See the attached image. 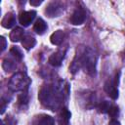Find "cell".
<instances>
[{
	"mask_svg": "<svg viewBox=\"0 0 125 125\" xmlns=\"http://www.w3.org/2000/svg\"><path fill=\"white\" fill-rule=\"evenodd\" d=\"M61 116H62V118L64 120V122H65V123H67V122H68V120L70 119L71 113H70V111H69L67 108H62V113H61Z\"/></svg>",
	"mask_w": 125,
	"mask_h": 125,
	"instance_id": "16",
	"label": "cell"
},
{
	"mask_svg": "<svg viewBox=\"0 0 125 125\" xmlns=\"http://www.w3.org/2000/svg\"><path fill=\"white\" fill-rule=\"evenodd\" d=\"M104 91L106 92V94L112 99V100H116L118 98V89L117 86L114 84V82L112 80H107L104 84Z\"/></svg>",
	"mask_w": 125,
	"mask_h": 125,
	"instance_id": "5",
	"label": "cell"
},
{
	"mask_svg": "<svg viewBox=\"0 0 125 125\" xmlns=\"http://www.w3.org/2000/svg\"><path fill=\"white\" fill-rule=\"evenodd\" d=\"M110 104L107 101H104L102 102L100 104H99V110L100 112H103V113H105V112H108L109 108H110Z\"/></svg>",
	"mask_w": 125,
	"mask_h": 125,
	"instance_id": "15",
	"label": "cell"
},
{
	"mask_svg": "<svg viewBox=\"0 0 125 125\" xmlns=\"http://www.w3.org/2000/svg\"><path fill=\"white\" fill-rule=\"evenodd\" d=\"M29 3L31 6H39L42 3V0H31Z\"/></svg>",
	"mask_w": 125,
	"mask_h": 125,
	"instance_id": "20",
	"label": "cell"
},
{
	"mask_svg": "<svg viewBox=\"0 0 125 125\" xmlns=\"http://www.w3.org/2000/svg\"><path fill=\"white\" fill-rule=\"evenodd\" d=\"M39 125H54V119L49 115H44L40 118Z\"/></svg>",
	"mask_w": 125,
	"mask_h": 125,
	"instance_id": "14",
	"label": "cell"
},
{
	"mask_svg": "<svg viewBox=\"0 0 125 125\" xmlns=\"http://www.w3.org/2000/svg\"><path fill=\"white\" fill-rule=\"evenodd\" d=\"M108 125H121V124H120L119 121H117L115 119H112V120H110V122L108 123Z\"/></svg>",
	"mask_w": 125,
	"mask_h": 125,
	"instance_id": "21",
	"label": "cell"
},
{
	"mask_svg": "<svg viewBox=\"0 0 125 125\" xmlns=\"http://www.w3.org/2000/svg\"><path fill=\"white\" fill-rule=\"evenodd\" d=\"M35 16H36V12L35 11H25V12H22L20 14V17H19V21L21 25L23 26H28L32 21L35 19Z\"/></svg>",
	"mask_w": 125,
	"mask_h": 125,
	"instance_id": "3",
	"label": "cell"
},
{
	"mask_svg": "<svg viewBox=\"0 0 125 125\" xmlns=\"http://www.w3.org/2000/svg\"><path fill=\"white\" fill-rule=\"evenodd\" d=\"M61 5L57 2H53L51 3L47 9H46V14L49 15V17H57L60 13H61Z\"/></svg>",
	"mask_w": 125,
	"mask_h": 125,
	"instance_id": "8",
	"label": "cell"
},
{
	"mask_svg": "<svg viewBox=\"0 0 125 125\" xmlns=\"http://www.w3.org/2000/svg\"><path fill=\"white\" fill-rule=\"evenodd\" d=\"M108 114H109V116L112 117V118L117 117L118 114H119V109H118V107H117V106H114V105H111L110 108H109V110H108Z\"/></svg>",
	"mask_w": 125,
	"mask_h": 125,
	"instance_id": "17",
	"label": "cell"
},
{
	"mask_svg": "<svg viewBox=\"0 0 125 125\" xmlns=\"http://www.w3.org/2000/svg\"><path fill=\"white\" fill-rule=\"evenodd\" d=\"M2 125H4V124H3V123H2Z\"/></svg>",
	"mask_w": 125,
	"mask_h": 125,
	"instance_id": "23",
	"label": "cell"
},
{
	"mask_svg": "<svg viewBox=\"0 0 125 125\" xmlns=\"http://www.w3.org/2000/svg\"><path fill=\"white\" fill-rule=\"evenodd\" d=\"M33 29H34V31H35L36 33H38V34H43V33L46 31V29H47V24H46V22H45L42 19H39V20H37L36 22L34 23Z\"/></svg>",
	"mask_w": 125,
	"mask_h": 125,
	"instance_id": "13",
	"label": "cell"
},
{
	"mask_svg": "<svg viewBox=\"0 0 125 125\" xmlns=\"http://www.w3.org/2000/svg\"><path fill=\"white\" fill-rule=\"evenodd\" d=\"M11 54H12V55H14L16 59L21 60V59L22 58L21 53V52H20V50H19L18 48H16V47H13V48L11 49Z\"/></svg>",
	"mask_w": 125,
	"mask_h": 125,
	"instance_id": "18",
	"label": "cell"
},
{
	"mask_svg": "<svg viewBox=\"0 0 125 125\" xmlns=\"http://www.w3.org/2000/svg\"><path fill=\"white\" fill-rule=\"evenodd\" d=\"M85 19H86V12L83 9L79 8L76 9L72 14L70 18V22L73 25H80L85 21Z\"/></svg>",
	"mask_w": 125,
	"mask_h": 125,
	"instance_id": "4",
	"label": "cell"
},
{
	"mask_svg": "<svg viewBox=\"0 0 125 125\" xmlns=\"http://www.w3.org/2000/svg\"><path fill=\"white\" fill-rule=\"evenodd\" d=\"M80 67H82V54H77L69 66V71L71 73H75Z\"/></svg>",
	"mask_w": 125,
	"mask_h": 125,
	"instance_id": "9",
	"label": "cell"
},
{
	"mask_svg": "<svg viewBox=\"0 0 125 125\" xmlns=\"http://www.w3.org/2000/svg\"><path fill=\"white\" fill-rule=\"evenodd\" d=\"M28 82L29 80L24 76L23 73L17 72L11 77L9 81V88L12 91H21L23 90L24 87L28 85Z\"/></svg>",
	"mask_w": 125,
	"mask_h": 125,
	"instance_id": "2",
	"label": "cell"
},
{
	"mask_svg": "<svg viewBox=\"0 0 125 125\" xmlns=\"http://www.w3.org/2000/svg\"><path fill=\"white\" fill-rule=\"evenodd\" d=\"M21 44H22V46H23L26 50H30V49H32V48L35 46L36 40H35V38H34L33 36L25 35V36H23V38H22V40H21Z\"/></svg>",
	"mask_w": 125,
	"mask_h": 125,
	"instance_id": "12",
	"label": "cell"
},
{
	"mask_svg": "<svg viewBox=\"0 0 125 125\" xmlns=\"http://www.w3.org/2000/svg\"><path fill=\"white\" fill-rule=\"evenodd\" d=\"M64 54L65 52L64 51H58L56 53H54L50 58H49V63L54 65V66H59L61 65L63 58H64Z\"/></svg>",
	"mask_w": 125,
	"mask_h": 125,
	"instance_id": "6",
	"label": "cell"
},
{
	"mask_svg": "<svg viewBox=\"0 0 125 125\" xmlns=\"http://www.w3.org/2000/svg\"><path fill=\"white\" fill-rule=\"evenodd\" d=\"M0 40H1V51L3 52L6 49V47H7V41H6V39L3 36H1Z\"/></svg>",
	"mask_w": 125,
	"mask_h": 125,
	"instance_id": "19",
	"label": "cell"
},
{
	"mask_svg": "<svg viewBox=\"0 0 125 125\" xmlns=\"http://www.w3.org/2000/svg\"><path fill=\"white\" fill-rule=\"evenodd\" d=\"M63 38H64V33L62 30H57L55 31L51 37H50V41L53 45H60L62 44V42L63 41Z\"/></svg>",
	"mask_w": 125,
	"mask_h": 125,
	"instance_id": "11",
	"label": "cell"
},
{
	"mask_svg": "<svg viewBox=\"0 0 125 125\" xmlns=\"http://www.w3.org/2000/svg\"><path fill=\"white\" fill-rule=\"evenodd\" d=\"M96 65H97V55L91 48H86L82 53V67L85 72L89 75L96 74Z\"/></svg>",
	"mask_w": 125,
	"mask_h": 125,
	"instance_id": "1",
	"label": "cell"
},
{
	"mask_svg": "<svg viewBox=\"0 0 125 125\" xmlns=\"http://www.w3.org/2000/svg\"><path fill=\"white\" fill-rule=\"evenodd\" d=\"M23 29L21 28V27H16L15 29H13L9 35L11 41L13 42H19L21 40H22L23 38Z\"/></svg>",
	"mask_w": 125,
	"mask_h": 125,
	"instance_id": "10",
	"label": "cell"
},
{
	"mask_svg": "<svg viewBox=\"0 0 125 125\" xmlns=\"http://www.w3.org/2000/svg\"><path fill=\"white\" fill-rule=\"evenodd\" d=\"M16 23V18L12 13H7L1 21V25L5 28H11Z\"/></svg>",
	"mask_w": 125,
	"mask_h": 125,
	"instance_id": "7",
	"label": "cell"
},
{
	"mask_svg": "<svg viewBox=\"0 0 125 125\" xmlns=\"http://www.w3.org/2000/svg\"><path fill=\"white\" fill-rule=\"evenodd\" d=\"M5 107H6V105H5V102L2 100V102H1V114L4 113V111H5Z\"/></svg>",
	"mask_w": 125,
	"mask_h": 125,
	"instance_id": "22",
	"label": "cell"
}]
</instances>
